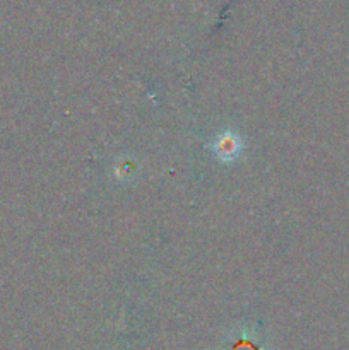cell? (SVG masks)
<instances>
[{"mask_svg":"<svg viewBox=\"0 0 349 350\" xmlns=\"http://www.w3.org/2000/svg\"><path fill=\"white\" fill-rule=\"evenodd\" d=\"M238 150L240 144L233 135L222 137L218 142V146H216V152H218V156L221 157V159H233V157L238 154Z\"/></svg>","mask_w":349,"mask_h":350,"instance_id":"1","label":"cell"}]
</instances>
